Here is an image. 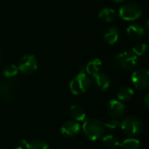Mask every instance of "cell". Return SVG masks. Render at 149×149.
<instances>
[{"label": "cell", "instance_id": "21", "mask_svg": "<svg viewBox=\"0 0 149 149\" xmlns=\"http://www.w3.org/2000/svg\"><path fill=\"white\" fill-rule=\"evenodd\" d=\"M18 72V69H17V66L13 65V64H10V65H7L3 71V75L7 78V79H11L13 77H15Z\"/></svg>", "mask_w": 149, "mask_h": 149}, {"label": "cell", "instance_id": "19", "mask_svg": "<svg viewBox=\"0 0 149 149\" xmlns=\"http://www.w3.org/2000/svg\"><path fill=\"white\" fill-rule=\"evenodd\" d=\"M120 149H141V142L134 138H129L123 141L119 145Z\"/></svg>", "mask_w": 149, "mask_h": 149}, {"label": "cell", "instance_id": "2", "mask_svg": "<svg viewBox=\"0 0 149 149\" xmlns=\"http://www.w3.org/2000/svg\"><path fill=\"white\" fill-rule=\"evenodd\" d=\"M92 85V79L89 75L85 71V68H82L79 72L72 79L70 82V91L74 95H80L86 93Z\"/></svg>", "mask_w": 149, "mask_h": 149}, {"label": "cell", "instance_id": "5", "mask_svg": "<svg viewBox=\"0 0 149 149\" xmlns=\"http://www.w3.org/2000/svg\"><path fill=\"white\" fill-rule=\"evenodd\" d=\"M122 131L129 136H135L140 134L144 128L142 120L136 116H128L120 122Z\"/></svg>", "mask_w": 149, "mask_h": 149}, {"label": "cell", "instance_id": "12", "mask_svg": "<svg viewBox=\"0 0 149 149\" xmlns=\"http://www.w3.org/2000/svg\"><path fill=\"white\" fill-rule=\"evenodd\" d=\"M127 36L133 40H140L141 39L146 33L144 27L139 24H131L127 29Z\"/></svg>", "mask_w": 149, "mask_h": 149}, {"label": "cell", "instance_id": "18", "mask_svg": "<svg viewBox=\"0 0 149 149\" xmlns=\"http://www.w3.org/2000/svg\"><path fill=\"white\" fill-rule=\"evenodd\" d=\"M134 96V90L129 86H122L120 88L117 93L118 100L120 101H127L133 98Z\"/></svg>", "mask_w": 149, "mask_h": 149}, {"label": "cell", "instance_id": "4", "mask_svg": "<svg viewBox=\"0 0 149 149\" xmlns=\"http://www.w3.org/2000/svg\"><path fill=\"white\" fill-rule=\"evenodd\" d=\"M114 61L126 71L134 70L140 62V57L132 51H125L118 53L114 57Z\"/></svg>", "mask_w": 149, "mask_h": 149}, {"label": "cell", "instance_id": "15", "mask_svg": "<svg viewBox=\"0 0 149 149\" xmlns=\"http://www.w3.org/2000/svg\"><path fill=\"white\" fill-rule=\"evenodd\" d=\"M101 69H102V62L99 58H94L89 61L85 67V71L86 72V73L91 76L100 72Z\"/></svg>", "mask_w": 149, "mask_h": 149}, {"label": "cell", "instance_id": "27", "mask_svg": "<svg viewBox=\"0 0 149 149\" xmlns=\"http://www.w3.org/2000/svg\"><path fill=\"white\" fill-rule=\"evenodd\" d=\"M0 59H1V52H0Z\"/></svg>", "mask_w": 149, "mask_h": 149}, {"label": "cell", "instance_id": "9", "mask_svg": "<svg viewBox=\"0 0 149 149\" xmlns=\"http://www.w3.org/2000/svg\"><path fill=\"white\" fill-rule=\"evenodd\" d=\"M61 134L66 137L76 136L80 131V125L75 120H67L63 123L60 128Z\"/></svg>", "mask_w": 149, "mask_h": 149}, {"label": "cell", "instance_id": "20", "mask_svg": "<svg viewBox=\"0 0 149 149\" xmlns=\"http://www.w3.org/2000/svg\"><path fill=\"white\" fill-rule=\"evenodd\" d=\"M102 141H103L104 146L108 149H115L116 148H118L119 145H120V142H119L118 139L115 136L112 135V134L104 136Z\"/></svg>", "mask_w": 149, "mask_h": 149}, {"label": "cell", "instance_id": "13", "mask_svg": "<svg viewBox=\"0 0 149 149\" xmlns=\"http://www.w3.org/2000/svg\"><path fill=\"white\" fill-rule=\"evenodd\" d=\"M69 112L73 120L77 122H83L86 118V113L83 108V107H81L80 105L75 104L71 106Z\"/></svg>", "mask_w": 149, "mask_h": 149}, {"label": "cell", "instance_id": "11", "mask_svg": "<svg viewBox=\"0 0 149 149\" xmlns=\"http://www.w3.org/2000/svg\"><path fill=\"white\" fill-rule=\"evenodd\" d=\"M93 84L94 86L100 91H106L107 89L109 88L110 85H111V80L109 79V77L103 72L102 71L97 72L96 74L93 75Z\"/></svg>", "mask_w": 149, "mask_h": 149}, {"label": "cell", "instance_id": "7", "mask_svg": "<svg viewBox=\"0 0 149 149\" xmlns=\"http://www.w3.org/2000/svg\"><path fill=\"white\" fill-rule=\"evenodd\" d=\"M38 68V60L32 54L23 56L17 65V69L24 74H31Z\"/></svg>", "mask_w": 149, "mask_h": 149}, {"label": "cell", "instance_id": "10", "mask_svg": "<svg viewBox=\"0 0 149 149\" xmlns=\"http://www.w3.org/2000/svg\"><path fill=\"white\" fill-rule=\"evenodd\" d=\"M107 111L111 116L118 119L124 115L126 112V108L121 101L117 100H112L109 101L107 105Z\"/></svg>", "mask_w": 149, "mask_h": 149}, {"label": "cell", "instance_id": "26", "mask_svg": "<svg viewBox=\"0 0 149 149\" xmlns=\"http://www.w3.org/2000/svg\"><path fill=\"white\" fill-rule=\"evenodd\" d=\"M14 149H24V148H22V147H17V148H15Z\"/></svg>", "mask_w": 149, "mask_h": 149}, {"label": "cell", "instance_id": "24", "mask_svg": "<svg viewBox=\"0 0 149 149\" xmlns=\"http://www.w3.org/2000/svg\"><path fill=\"white\" fill-rule=\"evenodd\" d=\"M144 103H145V106H146V107H149V95L148 94V95L145 97Z\"/></svg>", "mask_w": 149, "mask_h": 149}, {"label": "cell", "instance_id": "17", "mask_svg": "<svg viewBox=\"0 0 149 149\" xmlns=\"http://www.w3.org/2000/svg\"><path fill=\"white\" fill-rule=\"evenodd\" d=\"M117 17V12L115 10L111 8H104L99 13V17L104 22H112Z\"/></svg>", "mask_w": 149, "mask_h": 149}, {"label": "cell", "instance_id": "6", "mask_svg": "<svg viewBox=\"0 0 149 149\" xmlns=\"http://www.w3.org/2000/svg\"><path fill=\"white\" fill-rule=\"evenodd\" d=\"M18 82L17 79H9L0 81V98L5 101H12L18 93Z\"/></svg>", "mask_w": 149, "mask_h": 149}, {"label": "cell", "instance_id": "3", "mask_svg": "<svg viewBox=\"0 0 149 149\" xmlns=\"http://www.w3.org/2000/svg\"><path fill=\"white\" fill-rule=\"evenodd\" d=\"M143 10L141 6L134 1H127L124 3L119 10L120 17L126 21H134L140 18Z\"/></svg>", "mask_w": 149, "mask_h": 149}, {"label": "cell", "instance_id": "14", "mask_svg": "<svg viewBox=\"0 0 149 149\" xmlns=\"http://www.w3.org/2000/svg\"><path fill=\"white\" fill-rule=\"evenodd\" d=\"M104 40L109 45H114L120 38V31L116 27H110L104 33Z\"/></svg>", "mask_w": 149, "mask_h": 149}, {"label": "cell", "instance_id": "8", "mask_svg": "<svg viewBox=\"0 0 149 149\" xmlns=\"http://www.w3.org/2000/svg\"><path fill=\"white\" fill-rule=\"evenodd\" d=\"M132 82L135 88L145 90L149 86V72L147 68H141L134 72Z\"/></svg>", "mask_w": 149, "mask_h": 149}, {"label": "cell", "instance_id": "22", "mask_svg": "<svg viewBox=\"0 0 149 149\" xmlns=\"http://www.w3.org/2000/svg\"><path fill=\"white\" fill-rule=\"evenodd\" d=\"M104 127L105 128H107L109 130H116L120 127V121L116 118H113L107 120L104 124Z\"/></svg>", "mask_w": 149, "mask_h": 149}, {"label": "cell", "instance_id": "25", "mask_svg": "<svg viewBox=\"0 0 149 149\" xmlns=\"http://www.w3.org/2000/svg\"><path fill=\"white\" fill-rule=\"evenodd\" d=\"M112 1H113V2H115V3H121V2H123L124 0H112Z\"/></svg>", "mask_w": 149, "mask_h": 149}, {"label": "cell", "instance_id": "23", "mask_svg": "<svg viewBox=\"0 0 149 149\" xmlns=\"http://www.w3.org/2000/svg\"><path fill=\"white\" fill-rule=\"evenodd\" d=\"M147 50H148V45L147 44H145V43H138L133 47V49L131 51L133 52H134L137 56L140 57V56H142L146 52Z\"/></svg>", "mask_w": 149, "mask_h": 149}, {"label": "cell", "instance_id": "16", "mask_svg": "<svg viewBox=\"0 0 149 149\" xmlns=\"http://www.w3.org/2000/svg\"><path fill=\"white\" fill-rule=\"evenodd\" d=\"M25 149H49L48 144L42 140H31L29 141H22Z\"/></svg>", "mask_w": 149, "mask_h": 149}, {"label": "cell", "instance_id": "1", "mask_svg": "<svg viewBox=\"0 0 149 149\" xmlns=\"http://www.w3.org/2000/svg\"><path fill=\"white\" fill-rule=\"evenodd\" d=\"M82 130L87 139L95 141L103 136L105 133V127L100 120L86 119L83 121Z\"/></svg>", "mask_w": 149, "mask_h": 149}]
</instances>
